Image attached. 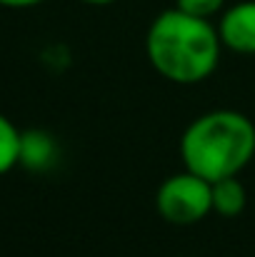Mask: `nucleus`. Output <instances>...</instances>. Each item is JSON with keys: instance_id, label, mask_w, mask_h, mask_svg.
<instances>
[{"instance_id": "nucleus-6", "label": "nucleus", "mask_w": 255, "mask_h": 257, "mask_svg": "<svg viewBox=\"0 0 255 257\" xmlns=\"http://www.w3.org/2000/svg\"><path fill=\"white\" fill-rule=\"evenodd\" d=\"M210 192H213V212L220 217H238L248 205V192L245 185L238 180V175L210 182Z\"/></svg>"}, {"instance_id": "nucleus-8", "label": "nucleus", "mask_w": 255, "mask_h": 257, "mask_svg": "<svg viewBox=\"0 0 255 257\" xmlns=\"http://www.w3.org/2000/svg\"><path fill=\"white\" fill-rule=\"evenodd\" d=\"M175 8L190 13V15H198V18H215L218 13L225 10V0H175Z\"/></svg>"}, {"instance_id": "nucleus-9", "label": "nucleus", "mask_w": 255, "mask_h": 257, "mask_svg": "<svg viewBox=\"0 0 255 257\" xmlns=\"http://www.w3.org/2000/svg\"><path fill=\"white\" fill-rule=\"evenodd\" d=\"M43 0H0L3 8H33V5H40Z\"/></svg>"}, {"instance_id": "nucleus-4", "label": "nucleus", "mask_w": 255, "mask_h": 257, "mask_svg": "<svg viewBox=\"0 0 255 257\" xmlns=\"http://www.w3.org/2000/svg\"><path fill=\"white\" fill-rule=\"evenodd\" d=\"M218 35L223 48L238 55H255V0H240L220 13Z\"/></svg>"}, {"instance_id": "nucleus-3", "label": "nucleus", "mask_w": 255, "mask_h": 257, "mask_svg": "<svg viewBox=\"0 0 255 257\" xmlns=\"http://www.w3.org/2000/svg\"><path fill=\"white\" fill-rule=\"evenodd\" d=\"M155 207L163 220L173 225H195L213 212L210 180L190 170L165 177L155 192Z\"/></svg>"}, {"instance_id": "nucleus-2", "label": "nucleus", "mask_w": 255, "mask_h": 257, "mask_svg": "<svg viewBox=\"0 0 255 257\" xmlns=\"http://www.w3.org/2000/svg\"><path fill=\"white\" fill-rule=\"evenodd\" d=\"M255 155V125L238 110H208L180 138L183 168L210 182L238 175Z\"/></svg>"}, {"instance_id": "nucleus-10", "label": "nucleus", "mask_w": 255, "mask_h": 257, "mask_svg": "<svg viewBox=\"0 0 255 257\" xmlns=\"http://www.w3.org/2000/svg\"><path fill=\"white\" fill-rule=\"evenodd\" d=\"M80 3H88V5H110L115 0H80Z\"/></svg>"}, {"instance_id": "nucleus-7", "label": "nucleus", "mask_w": 255, "mask_h": 257, "mask_svg": "<svg viewBox=\"0 0 255 257\" xmlns=\"http://www.w3.org/2000/svg\"><path fill=\"white\" fill-rule=\"evenodd\" d=\"M20 158V130L0 112V177L18 165Z\"/></svg>"}, {"instance_id": "nucleus-1", "label": "nucleus", "mask_w": 255, "mask_h": 257, "mask_svg": "<svg viewBox=\"0 0 255 257\" xmlns=\"http://www.w3.org/2000/svg\"><path fill=\"white\" fill-rule=\"evenodd\" d=\"M218 28L180 8L163 10L148 28L145 53L158 75L178 85H195L210 78L220 63Z\"/></svg>"}, {"instance_id": "nucleus-5", "label": "nucleus", "mask_w": 255, "mask_h": 257, "mask_svg": "<svg viewBox=\"0 0 255 257\" xmlns=\"http://www.w3.org/2000/svg\"><path fill=\"white\" fill-rule=\"evenodd\" d=\"M60 148L48 130H20V158L18 165L30 172H48L58 163Z\"/></svg>"}]
</instances>
